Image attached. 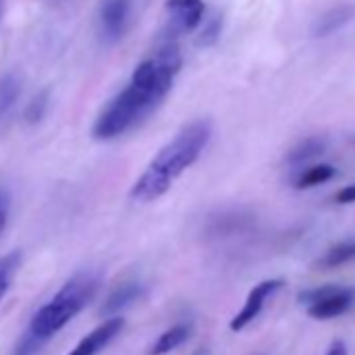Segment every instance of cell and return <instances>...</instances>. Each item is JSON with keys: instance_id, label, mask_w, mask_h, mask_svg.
Listing matches in <instances>:
<instances>
[{"instance_id": "obj_1", "label": "cell", "mask_w": 355, "mask_h": 355, "mask_svg": "<svg viewBox=\"0 0 355 355\" xmlns=\"http://www.w3.org/2000/svg\"><path fill=\"white\" fill-rule=\"evenodd\" d=\"M180 67L182 55L175 44H165L153 57L144 59L134 69L130 84L101 111L92 136L96 140H113L140 123L167 96Z\"/></svg>"}, {"instance_id": "obj_2", "label": "cell", "mask_w": 355, "mask_h": 355, "mask_svg": "<svg viewBox=\"0 0 355 355\" xmlns=\"http://www.w3.org/2000/svg\"><path fill=\"white\" fill-rule=\"evenodd\" d=\"M209 138H211L209 119H197L187 128H182L175 134V138L169 144H165L155 155V159L146 165L142 175L132 187L130 193L132 199L140 203H148L163 197L171 189L175 178H180L184 169H189L199 159Z\"/></svg>"}, {"instance_id": "obj_3", "label": "cell", "mask_w": 355, "mask_h": 355, "mask_svg": "<svg viewBox=\"0 0 355 355\" xmlns=\"http://www.w3.org/2000/svg\"><path fill=\"white\" fill-rule=\"evenodd\" d=\"M98 284L101 280L92 272L78 274L65 282L61 291L34 313L26 334V340L30 343L28 347H38L61 332L92 301Z\"/></svg>"}, {"instance_id": "obj_4", "label": "cell", "mask_w": 355, "mask_h": 355, "mask_svg": "<svg viewBox=\"0 0 355 355\" xmlns=\"http://www.w3.org/2000/svg\"><path fill=\"white\" fill-rule=\"evenodd\" d=\"M299 303L307 307V315L313 320H332L351 309L355 303V288L324 284L318 288L303 291L299 295Z\"/></svg>"}, {"instance_id": "obj_5", "label": "cell", "mask_w": 355, "mask_h": 355, "mask_svg": "<svg viewBox=\"0 0 355 355\" xmlns=\"http://www.w3.org/2000/svg\"><path fill=\"white\" fill-rule=\"evenodd\" d=\"M282 286H284V280H280V278H270V280H263V282H259L257 286H253L251 293L247 295V301H245L243 309L232 318L230 330H232V332H241L243 328H247V326L259 315V311L263 309V303H266L274 293H278Z\"/></svg>"}, {"instance_id": "obj_6", "label": "cell", "mask_w": 355, "mask_h": 355, "mask_svg": "<svg viewBox=\"0 0 355 355\" xmlns=\"http://www.w3.org/2000/svg\"><path fill=\"white\" fill-rule=\"evenodd\" d=\"M165 11L169 15V32L180 36L193 32L203 21L205 5L203 0H167Z\"/></svg>"}, {"instance_id": "obj_7", "label": "cell", "mask_w": 355, "mask_h": 355, "mask_svg": "<svg viewBox=\"0 0 355 355\" xmlns=\"http://www.w3.org/2000/svg\"><path fill=\"white\" fill-rule=\"evenodd\" d=\"M130 11H132L130 0H103L98 19H101V32L107 42H117L125 34Z\"/></svg>"}, {"instance_id": "obj_8", "label": "cell", "mask_w": 355, "mask_h": 355, "mask_svg": "<svg viewBox=\"0 0 355 355\" xmlns=\"http://www.w3.org/2000/svg\"><path fill=\"white\" fill-rule=\"evenodd\" d=\"M123 324H125V320H123L121 315L109 318L107 322H103L101 326H96L92 332H88V334L69 351V355H96V353H101V351H103L119 332H121Z\"/></svg>"}, {"instance_id": "obj_9", "label": "cell", "mask_w": 355, "mask_h": 355, "mask_svg": "<svg viewBox=\"0 0 355 355\" xmlns=\"http://www.w3.org/2000/svg\"><path fill=\"white\" fill-rule=\"evenodd\" d=\"M195 332V326L191 322H182V324H173L171 328H167L148 349L146 355H165L173 349H178L180 345H184Z\"/></svg>"}, {"instance_id": "obj_10", "label": "cell", "mask_w": 355, "mask_h": 355, "mask_svg": "<svg viewBox=\"0 0 355 355\" xmlns=\"http://www.w3.org/2000/svg\"><path fill=\"white\" fill-rule=\"evenodd\" d=\"M142 293H144V286H142L140 282H136V280L123 282V284H119V286L107 297V301L103 303V309H101V311H103L105 315L119 313V311H123L125 307H130L136 299H140Z\"/></svg>"}, {"instance_id": "obj_11", "label": "cell", "mask_w": 355, "mask_h": 355, "mask_svg": "<svg viewBox=\"0 0 355 355\" xmlns=\"http://www.w3.org/2000/svg\"><path fill=\"white\" fill-rule=\"evenodd\" d=\"M19 94H21V80L15 73L0 76V121L11 113V109L19 101Z\"/></svg>"}, {"instance_id": "obj_12", "label": "cell", "mask_w": 355, "mask_h": 355, "mask_svg": "<svg viewBox=\"0 0 355 355\" xmlns=\"http://www.w3.org/2000/svg\"><path fill=\"white\" fill-rule=\"evenodd\" d=\"M349 261H355V241H345V243H338L334 247H330L324 257L315 263V268L320 270H334V268H340Z\"/></svg>"}, {"instance_id": "obj_13", "label": "cell", "mask_w": 355, "mask_h": 355, "mask_svg": "<svg viewBox=\"0 0 355 355\" xmlns=\"http://www.w3.org/2000/svg\"><path fill=\"white\" fill-rule=\"evenodd\" d=\"M336 175V169L328 163H320V165H313L309 169H305L297 180H295V189L303 191V189H311V187H318V184H324L328 180Z\"/></svg>"}, {"instance_id": "obj_14", "label": "cell", "mask_w": 355, "mask_h": 355, "mask_svg": "<svg viewBox=\"0 0 355 355\" xmlns=\"http://www.w3.org/2000/svg\"><path fill=\"white\" fill-rule=\"evenodd\" d=\"M326 150V140L324 138H305L299 142L291 153H288V163L291 165H301Z\"/></svg>"}, {"instance_id": "obj_15", "label": "cell", "mask_w": 355, "mask_h": 355, "mask_svg": "<svg viewBox=\"0 0 355 355\" xmlns=\"http://www.w3.org/2000/svg\"><path fill=\"white\" fill-rule=\"evenodd\" d=\"M351 17H353V7H336L318 21L315 34L318 36H328V34L336 32L338 28H343Z\"/></svg>"}, {"instance_id": "obj_16", "label": "cell", "mask_w": 355, "mask_h": 355, "mask_svg": "<svg viewBox=\"0 0 355 355\" xmlns=\"http://www.w3.org/2000/svg\"><path fill=\"white\" fill-rule=\"evenodd\" d=\"M19 263H21V255L17 251L0 257V301L5 299L7 291L11 288V282L19 270Z\"/></svg>"}, {"instance_id": "obj_17", "label": "cell", "mask_w": 355, "mask_h": 355, "mask_svg": "<svg viewBox=\"0 0 355 355\" xmlns=\"http://www.w3.org/2000/svg\"><path fill=\"white\" fill-rule=\"evenodd\" d=\"M220 34H222V15H214L211 19L205 21L197 44L199 46H214L220 40Z\"/></svg>"}, {"instance_id": "obj_18", "label": "cell", "mask_w": 355, "mask_h": 355, "mask_svg": "<svg viewBox=\"0 0 355 355\" xmlns=\"http://www.w3.org/2000/svg\"><path fill=\"white\" fill-rule=\"evenodd\" d=\"M46 107H49V94H46V92H40V94L28 105V111H26L28 121H32V123L40 121V119L44 117V113H46Z\"/></svg>"}, {"instance_id": "obj_19", "label": "cell", "mask_w": 355, "mask_h": 355, "mask_svg": "<svg viewBox=\"0 0 355 355\" xmlns=\"http://www.w3.org/2000/svg\"><path fill=\"white\" fill-rule=\"evenodd\" d=\"M334 201L340 203V205H349V203H355V184L351 187H345L340 189L336 195H334Z\"/></svg>"}, {"instance_id": "obj_20", "label": "cell", "mask_w": 355, "mask_h": 355, "mask_svg": "<svg viewBox=\"0 0 355 355\" xmlns=\"http://www.w3.org/2000/svg\"><path fill=\"white\" fill-rule=\"evenodd\" d=\"M7 216H9V197L5 193H0V232L5 230Z\"/></svg>"}, {"instance_id": "obj_21", "label": "cell", "mask_w": 355, "mask_h": 355, "mask_svg": "<svg viewBox=\"0 0 355 355\" xmlns=\"http://www.w3.org/2000/svg\"><path fill=\"white\" fill-rule=\"evenodd\" d=\"M326 355H347V347H345V343H340V340L332 343V345H330V349L326 351Z\"/></svg>"}, {"instance_id": "obj_22", "label": "cell", "mask_w": 355, "mask_h": 355, "mask_svg": "<svg viewBox=\"0 0 355 355\" xmlns=\"http://www.w3.org/2000/svg\"><path fill=\"white\" fill-rule=\"evenodd\" d=\"M0 15H3V7H0Z\"/></svg>"}, {"instance_id": "obj_23", "label": "cell", "mask_w": 355, "mask_h": 355, "mask_svg": "<svg viewBox=\"0 0 355 355\" xmlns=\"http://www.w3.org/2000/svg\"><path fill=\"white\" fill-rule=\"evenodd\" d=\"M197 355H207V353H197Z\"/></svg>"}]
</instances>
